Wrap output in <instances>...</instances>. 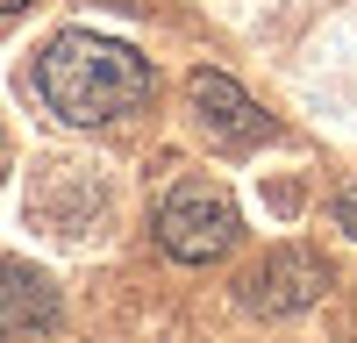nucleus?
<instances>
[{
	"label": "nucleus",
	"mask_w": 357,
	"mask_h": 343,
	"mask_svg": "<svg viewBox=\"0 0 357 343\" xmlns=\"http://www.w3.org/2000/svg\"><path fill=\"white\" fill-rule=\"evenodd\" d=\"M36 93L50 100V114H65L79 129H100V122H122V114H136L151 100V57H136L114 36H93V29H65L36 57Z\"/></svg>",
	"instance_id": "nucleus-1"
},
{
	"label": "nucleus",
	"mask_w": 357,
	"mask_h": 343,
	"mask_svg": "<svg viewBox=\"0 0 357 343\" xmlns=\"http://www.w3.org/2000/svg\"><path fill=\"white\" fill-rule=\"evenodd\" d=\"M243 236V215H236V200L207 179H186L158 200V243L178 257V265H215V257L236 250Z\"/></svg>",
	"instance_id": "nucleus-2"
},
{
	"label": "nucleus",
	"mask_w": 357,
	"mask_h": 343,
	"mask_svg": "<svg viewBox=\"0 0 357 343\" xmlns=\"http://www.w3.org/2000/svg\"><path fill=\"white\" fill-rule=\"evenodd\" d=\"M193 114H200V129L215 136V143H229V151H257V143H272V114H264L236 79H222V72H193Z\"/></svg>",
	"instance_id": "nucleus-3"
},
{
	"label": "nucleus",
	"mask_w": 357,
	"mask_h": 343,
	"mask_svg": "<svg viewBox=\"0 0 357 343\" xmlns=\"http://www.w3.org/2000/svg\"><path fill=\"white\" fill-rule=\"evenodd\" d=\"M321 286H329V265H321L314 250H272L243 279V307L250 314H293V307L321 300Z\"/></svg>",
	"instance_id": "nucleus-4"
},
{
	"label": "nucleus",
	"mask_w": 357,
	"mask_h": 343,
	"mask_svg": "<svg viewBox=\"0 0 357 343\" xmlns=\"http://www.w3.org/2000/svg\"><path fill=\"white\" fill-rule=\"evenodd\" d=\"M50 322H57V286L36 265L0 257V336H29V329H50Z\"/></svg>",
	"instance_id": "nucleus-5"
},
{
	"label": "nucleus",
	"mask_w": 357,
	"mask_h": 343,
	"mask_svg": "<svg viewBox=\"0 0 357 343\" xmlns=\"http://www.w3.org/2000/svg\"><path fill=\"white\" fill-rule=\"evenodd\" d=\"M336 229H343V236H357V186L336 193Z\"/></svg>",
	"instance_id": "nucleus-6"
},
{
	"label": "nucleus",
	"mask_w": 357,
	"mask_h": 343,
	"mask_svg": "<svg viewBox=\"0 0 357 343\" xmlns=\"http://www.w3.org/2000/svg\"><path fill=\"white\" fill-rule=\"evenodd\" d=\"M15 8H29V0H0V15H15Z\"/></svg>",
	"instance_id": "nucleus-7"
}]
</instances>
